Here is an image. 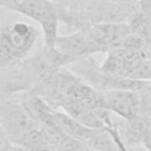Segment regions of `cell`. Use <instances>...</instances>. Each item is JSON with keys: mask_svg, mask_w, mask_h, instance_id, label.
<instances>
[{"mask_svg": "<svg viewBox=\"0 0 151 151\" xmlns=\"http://www.w3.org/2000/svg\"><path fill=\"white\" fill-rule=\"evenodd\" d=\"M137 4H125L113 0H91L81 11H76L83 29L96 24H123L137 9Z\"/></svg>", "mask_w": 151, "mask_h": 151, "instance_id": "cell-4", "label": "cell"}, {"mask_svg": "<svg viewBox=\"0 0 151 151\" xmlns=\"http://www.w3.org/2000/svg\"><path fill=\"white\" fill-rule=\"evenodd\" d=\"M0 8H1V7H0Z\"/></svg>", "mask_w": 151, "mask_h": 151, "instance_id": "cell-22", "label": "cell"}, {"mask_svg": "<svg viewBox=\"0 0 151 151\" xmlns=\"http://www.w3.org/2000/svg\"><path fill=\"white\" fill-rule=\"evenodd\" d=\"M54 123L67 134L83 140V142H87L90 138H92L94 136V133L99 130V129H91L87 127L85 125H83L81 123H79L78 120H76L74 118H72L71 116H68L65 112L58 111L55 112L54 116Z\"/></svg>", "mask_w": 151, "mask_h": 151, "instance_id": "cell-11", "label": "cell"}, {"mask_svg": "<svg viewBox=\"0 0 151 151\" xmlns=\"http://www.w3.org/2000/svg\"><path fill=\"white\" fill-rule=\"evenodd\" d=\"M39 37V29L31 24L15 21L4 25L0 28V71L29 57Z\"/></svg>", "mask_w": 151, "mask_h": 151, "instance_id": "cell-2", "label": "cell"}, {"mask_svg": "<svg viewBox=\"0 0 151 151\" xmlns=\"http://www.w3.org/2000/svg\"><path fill=\"white\" fill-rule=\"evenodd\" d=\"M113 1H119V2H125V4H137L139 0H113Z\"/></svg>", "mask_w": 151, "mask_h": 151, "instance_id": "cell-20", "label": "cell"}, {"mask_svg": "<svg viewBox=\"0 0 151 151\" xmlns=\"http://www.w3.org/2000/svg\"><path fill=\"white\" fill-rule=\"evenodd\" d=\"M78 151H97V150L92 149L91 146H88V145H87V144L85 143V144H84V145H83V146H81V147H80V149H79Z\"/></svg>", "mask_w": 151, "mask_h": 151, "instance_id": "cell-19", "label": "cell"}, {"mask_svg": "<svg viewBox=\"0 0 151 151\" xmlns=\"http://www.w3.org/2000/svg\"><path fill=\"white\" fill-rule=\"evenodd\" d=\"M84 29L100 53H107L114 48H119L126 35L130 33V28L126 22L96 24Z\"/></svg>", "mask_w": 151, "mask_h": 151, "instance_id": "cell-7", "label": "cell"}, {"mask_svg": "<svg viewBox=\"0 0 151 151\" xmlns=\"http://www.w3.org/2000/svg\"><path fill=\"white\" fill-rule=\"evenodd\" d=\"M0 124L6 139L18 145H20L27 132L40 126L28 113L22 103L8 100L0 104Z\"/></svg>", "mask_w": 151, "mask_h": 151, "instance_id": "cell-5", "label": "cell"}, {"mask_svg": "<svg viewBox=\"0 0 151 151\" xmlns=\"http://www.w3.org/2000/svg\"><path fill=\"white\" fill-rule=\"evenodd\" d=\"M0 151H27V150L18 144H14L11 142H5L0 145Z\"/></svg>", "mask_w": 151, "mask_h": 151, "instance_id": "cell-15", "label": "cell"}, {"mask_svg": "<svg viewBox=\"0 0 151 151\" xmlns=\"http://www.w3.org/2000/svg\"><path fill=\"white\" fill-rule=\"evenodd\" d=\"M86 144L97 151H119L113 137L107 131V129H99L92 138H90Z\"/></svg>", "mask_w": 151, "mask_h": 151, "instance_id": "cell-12", "label": "cell"}, {"mask_svg": "<svg viewBox=\"0 0 151 151\" xmlns=\"http://www.w3.org/2000/svg\"><path fill=\"white\" fill-rule=\"evenodd\" d=\"M5 142H8V140L6 139L5 132H4V130H2V126H1V124H0V145H1L2 143H5Z\"/></svg>", "mask_w": 151, "mask_h": 151, "instance_id": "cell-18", "label": "cell"}, {"mask_svg": "<svg viewBox=\"0 0 151 151\" xmlns=\"http://www.w3.org/2000/svg\"><path fill=\"white\" fill-rule=\"evenodd\" d=\"M54 47L66 58L68 65L100 53L85 29L74 31L67 35H59Z\"/></svg>", "mask_w": 151, "mask_h": 151, "instance_id": "cell-6", "label": "cell"}, {"mask_svg": "<svg viewBox=\"0 0 151 151\" xmlns=\"http://www.w3.org/2000/svg\"><path fill=\"white\" fill-rule=\"evenodd\" d=\"M140 97V110L139 116L143 117L151 125V81L139 91Z\"/></svg>", "mask_w": 151, "mask_h": 151, "instance_id": "cell-13", "label": "cell"}, {"mask_svg": "<svg viewBox=\"0 0 151 151\" xmlns=\"http://www.w3.org/2000/svg\"><path fill=\"white\" fill-rule=\"evenodd\" d=\"M106 107L111 113L120 119L131 120L139 116L140 97L139 92L127 90H112L104 92Z\"/></svg>", "mask_w": 151, "mask_h": 151, "instance_id": "cell-8", "label": "cell"}, {"mask_svg": "<svg viewBox=\"0 0 151 151\" xmlns=\"http://www.w3.org/2000/svg\"><path fill=\"white\" fill-rule=\"evenodd\" d=\"M29 151H55V150L48 144V142H45V143H42V144H40V145L33 147V149L29 150Z\"/></svg>", "mask_w": 151, "mask_h": 151, "instance_id": "cell-16", "label": "cell"}, {"mask_svg": "<svg viewBox=\"0 0 151 151\" xmlns=\"http://www.w3.org/2000/svg\"><path fill=\"white\" fill-rule=\"evenodd\" d=\"M130 78L143 81H151V59H149L147 57L144 58L132 72Z\"/></svg>", "mask_w": 151, "mask_h": 151, "instance_id": "cell-14", "label": "cell"}, {"mask_svg": "<svg viewBox=\"0 0 151 151\" xmlns=\"http://www.w3.org/2000/svg\"><path fill=\"white\" fill-rule=\"evenodd\" d=\"M147 124L149 123L140 116H138L137 118L131 119V120L122 119L120 122L116 123L118 132L127 147L142 145L143 133H144Z\"/></svg>", "mask_w": 151, "mask_h": 151, "instance_id": "cell-10", "label": "cell"}, {"mask_svg": "<svg viewBox=\"0 0 151 151\" xmlns=\"http://www.w3.org/2000/svg\"><path fill=\"white\" fill-rule=\"evenodd\" d=\"M67 66L66 58L55 48L42 47L39 52L27 57L4 78L1 91L5 96L31 92L52 71Z\"/></svg>", "mask_w": 151, "mask_h": 151, "instance_id": "cell-1", "label": "cell"}, {"mask_svg": "<svg viewBox=\"0 0 151 151\" xmlns=\"http://www.w3.org/2000/svg\"><path fill=\"white\" fill-rule=\"evenodd\" d=\"M126 24L131 33L145 41L146 50L151 47V0H139L137 9Z\"/></svg>", "mask_w": 151, "mask_h": 151, "instance_id": "cell-9", "label": "cell"}, {"mask_svg": "<svg viewBox=\"0 0 151 151\" xmlns=\"http://www.w3.org/2000/svg\"><path fill=\"white\" fill-rule=\"evenodd\" d=\"M51 2H53L54 5H57L58 7L61 8H70V2L71 0H50Z\"/></svg>", "mask_w": 151, "mask_h": 151, "instance_id": "cell-17", "label": "cell"}, {"mask_svg": "<svg viewBox=\"0 0 151 151\" xmlns=\"http://www.w3.org/2000/svg\"><path fill=\"white\" fill-rule=\"evenodd\" d=\"M146 57H147L149 59H151V47H149V48L146 50Z\"/></svg>", "mask_w": 151, "mask_h": 151, "instance_id": "cell-21", "label": "cell"}, {"mask_svg": "<svg viewBox=\"0 0 151 151\" xmlns=\"http://www.w3.org/2000/svg\"><path fill=\"white\" fill-rule=\"evenodd\" d=\"M0 7L37 21L41 28L42 47L52 48L55 46L60 24L57 5L50 0H1Z\"/></svg>", "mask_w": 151, "mask_h": 151, "instance_id": "cell-3", "label": "cell"}]
</instances>
